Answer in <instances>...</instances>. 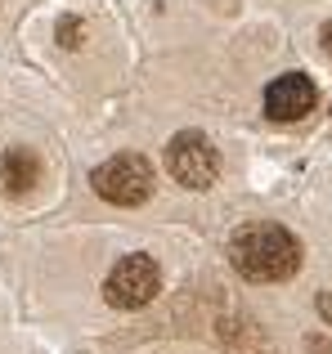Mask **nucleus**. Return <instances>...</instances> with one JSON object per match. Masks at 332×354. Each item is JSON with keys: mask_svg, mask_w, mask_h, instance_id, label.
Wrapping results in <instances>:
<instances>
[{"mask_svg": "<svg viewBox=\"0 0 332 354\" xmlns=\"http://www.w3.org/2000/svg\"><path fill=\"white\" fill-rule=\"evenodd\" d=\"M319 319H324V323H332V292H324V296H319Z\"/></svg>", "mask_w": 332, "mask_h": 354, "instance_id": "nucleus-8", "label": "nucleus"}, {"mask_svg": "<svg viewBox=\"0 0 332 354\" xmlns=\"http://www.w3.org/2000/svg\"><path fill=\"white\" fill-rule=\"evenodd\" d=\"M315 81L306 77V72H283V77H274L270 86H265V113L274 121H301L315 108Z\"/></svg>", "mask_w": 332, "mask_h": 354, "instance_id": "nucleus-5", "label": "nucleus"}, {"mask_svg": "<svg viewBox=\"0 0 332 354\" xmlns=\"http://www.w3.org/2000/svg\"><path fill=\"white\" fill-rule=\"evenodd\" d=\"M229 260L247 283H283L301 269V242L279 225H247L229 242Z\"/></svg>", "mask_w": 332, "mask_h": 354, "instance_id": "nucleus-1", "label": "nucleus"}, {"mask_svg": "<svg viewBox=\"0 0 332 354\" xmlns=\"http://www.w3.org/2000/svg\"><path fill=\"white\" fill-rule=\"evenodd\" d=\"M59 41L68 45V50L81 45V23H77V18H63V23H59Z\"/></svg>", "mask_w": 332, "mask_h": 354, "instance_id": "nucleus-7", "label": "nucleus"}, {"mask_svg": "<svg viewBox=\"0 0 332 354\" xmlns=\"http://www.w3.org/2000/svg\"><path fill=\"white\" fill-rule=\"evenodd\" d=\"M319 36H324V50L332 54V23H328V27H324V32H319Z\"/></svg>", "mask_w": 332, "mask_h": 354, "instance_id": "nucleus-9", "label": "nucleus"}, {"mask_svg": "<svg viewBox=\"0 0 332 354\" xmlns=\"http://www.w3.org/2000/svg\"><path fill=\"white\" fill-rule=\"evenodd\" d=\"M90 184H95V193L104 202H113V207H140L153 193V166L144 162L140 153H117V157H108L104 166H95Z\"/></svg>", "mask_w": 332, "mask_h": 354, "instance_id": "nucleus-2", "label": "nucleus"}, {"mask_svg": "<svg viewBox=\"0 0 332 354\" xmlns=\"http://www.w3.org/2000/svg\"><path fill=\"white\" fill-rule=\"evenodd\" d=\"M41 180V157L32 153V148H5L0 153V189L5 193H27L32 184Z\"/></svg>", "mask_w": 332, "mask_h": 354, "instance_id": "nucleus-6", "label": "nucleus"}, {"mask_svg": "<svg viewBox=\"0 0 332 354\" xmlns=\"http://www.w3.org/2000/svg\"><path fill=\"white\" fill-rule=\"evenodd\" d=\"M166 171L184 184V189H211L220 175V153L202 130H180L166 144Z\"/></svg>", "mask_w": 332, "mask_h": 354, "instance_id": "nucleus-3", "label": "nucleus"}, {"mask_svg": "<svg viewBox=\"0 0 332 354\" xmlns=\"http://www.w3.org/2000/svg\"><path fill=\"white\" fill-rule=\"evenodd\" d=\"M158 292H162V269H158L153 256H140V251L117 260L108 283H104L108 305H117V310H140V305H149Z\"/></svg>", "mask_w": 332, "mask_h": 354, "instance_id": "nucleus-4", "label": "nucleus"}]
</instances>
